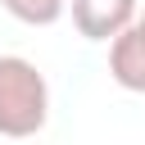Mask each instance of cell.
Returning <instances> with one entry per match:
<instances>
[{"instance_id": "cell-1", "label": "cell", "mask_w": 145, "mask_h": 145, "mask_svg": "<svg viewBox=\"0 0 145 145\" xmlns=\"http://www.w3.org/2000/svg\"><path fill=\"white\" fill-rule=\"evenodd\" d=\"M50 122V82L23 54H0V136L27 140Z\"/></svg>"}, {"instance_id": "cell-2", "label": "cell", "mask_w": 145, "mask_h": 145, "mask_svg": "<svg viewBox=\"0 0 145 145\" xmlns=\"http://www.w3.org/2000/svg\"><path fill=\"white\" fill-rule=\"evenodd\" d=\"M68 14L86 41H113L136 23L140 5L136 0H68Z\"/></svg>"}, {"instance_id": "cell-3", "label": "cell", "mask_w": 145, "mask_h": 145, "mask_svg": "<svg viewBox=\"0 0 145 145\" xmlns=\"http://www.w3.org/2000/svg\"><path fill=\"white\" fill-rule=\"evenodd\" d=\"M109 77L131 91V95H145V27L131 23L122 36L109 41Z\"/></svg>"}, {"instance_id": "cell-4", "label": "cell", "mask_w": 145, "mask_h": 145, "mask_svg": "<svg viewBox=\"0 0 145 145\" xmlns=\"http://www.w3.org/2000/svg\"><path fill=\"white\" fill-rule=\"evenodd\" d=\"M0 9L27 27H50L68 14V0H0Z\"/></svg>"}, {"instance_id": "cell-5", "label": "cell", "mask_w": 145, "mask_h": 145, "mask_svg": "<svg viewBox=\"0 0 145 145\" xmlns=\"http://www.w3.org/2000/svg\"><path fill=\"white\" fill-rule=\"evenodd\" d=\"M136 23H140V27H145V9H140V14H136Z\"/></svg>"}]
</instances>
